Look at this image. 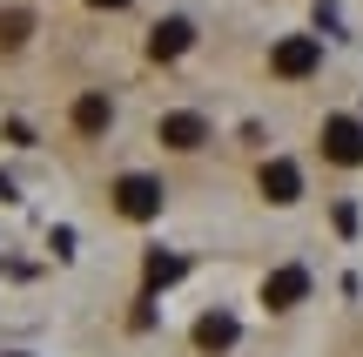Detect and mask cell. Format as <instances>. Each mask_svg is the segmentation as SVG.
<instances>
[{
  "label": "cell",
  "mask_w": 363,
  "mask_h": 357,
  "mask_svg": "<svg viewBox=\"0 0 363 357\" xmlns=\"http://www.w3.org/2000/svg\"><path fill=\"white\" fill-rule=\"evenodd\" d=\"M323 155L343 162V169H357V162H363V128H357L350 115H330L323 121Z\"/></svg>",
  "instance_id": "cell-2"
},
{
  "label": "cell",
  "mask_w": 363,
  "mask_h": 357,
  "mask_svg": "<svg viewBox=\"0 0 363 357\" xmlns=\"http://www.w3.org/2000/svg\"><path fill=\"white\" fill-rule=\"evenodd\" d=\"M262 196H269V202H296L303 196V175L289 169V162H262Z\"/></svg>",
  "instance_id": "cell-6"
},
{
  "label": "cell",
  "mask_w": 363,
  "mask_h": 357,
  "mask_svg": "<svg viewBox=\"0 0 363 357\" xmlns=\"http://www.w3.org/2000/svg\"><path fill=\"white\" fill-rule=\"evenodd\" d=\"M115 209L128 216V223H155L162 216V182L155 175H121L115 182Z\"/></svg>",
  "instance_id": "cell-1"
},
{
  "label": "cell",
  "mask_w": 363,
  "mask_h": 357,
  "mask_svg": "<svg viewBox=\"0 0 363 357\" xmlns=\"http://www.w3.org/2000/svg\"><path fill=\"white\" fill-rule=\"evenodd\" d=\"M94 7H101V13H108V7H128V0H94Z\"/></svg>",
  "instance_id": "cell-12"
},
{
  "label": "cell",
  "mask_w": 363,
  "mask_h": 357,
  "mask_svg": "<svg viewBox=\"0 0 363 357\" xmlns=\"http://www.w3.org/2000/svg\"><path fill=\"white\" fill-rule=\"evenodd\" d=\"M303 297H310V270H296V263L276 270V277L262 283V304H269V310H296Z\"/></svg>",
  "instance_id": "cell-3"
},
{
  "label": "cell",
  "mask_w": 363,
  "mask_h": 357,
  "mask_svg": "<svg viewBox=\"0 0 363 357\" xmlns=\"http://www.w3.org/2000/svg\"><path fill=\"white\" fill-rule=\"evenodd\" d=\"M269 67H276V75H283V81H303V75H316V40H283V48H276L269 54Z\"/></svg>",
  "instance_id": "cell-4"
},
{
  "label": "cell",
  "mask_w": 363,
  "mask_h": 357,
  "mask_svg": "<svg viewBox=\"0 0 363 357\" xmlns=\"http://www.w3.org/2000/svg\"><path fill=\"white\" fill-rule=\"evenodd\" d=\"M195 344H202V351H229V344H235V317H222V310H208V317L195 324Z\"/></svg>",
  "instance_id": "cell-9"
},
{
  "label": "cell",
  "mask_w": 363,
  "mask_h": 357,
  "mask_svg": "<svg viewBox=\"0 0 363 357\" xmlns=\"http://www.w3.org/2000/svg\"><path fill=\"white\" fill-rule=\"evenodd\" d=\"M189 40H195V27H189V21H162L155 34H148V54H155V61H175Z\"/></svg>",
  "instance_id": "cell-7"
},
{
  "label": "cell",
  "mask_w": 363,
  "mask_h": 357,
  "mask_svg": "<svg viewBox=\"0 0 363 357\" xmlns=\"http://www.w3.org/2000/svg\"><path fill=\"white\" fill-rule=\"evenodd\" d=\"M162 142H169V148H182V155H189V148H202L208 142V121L202 115H162Z\"/></svg>",
  "instance_id": "cell-5"
},
{
  "label": "cell",
  "mask_w": 363,
  "mask_h": 357,
  "mask_svg": "<svg viewBox=\"0 0 363 357\" xmlns=\"http://www.w3.org/2000/svg\"><path fill=\"white\" fill-rule=\"evenodd\" d=\"M108 121H115V108H108V94H81V101H74V128H81V135H101Z\"/></svg>",
  "instance_id": "cell-8"
},
{
  "label": "cell",
  "mask_w": 363,
  "mask_h": 357,
  "mask_svg": "<svg viewBox=\"0 0 363 357\" xmlns=\"http://www.w3.org/2000/svg\"><path fill=\"white\" fill-rule=\"evenodd\" d=\"M175 277H182V256H162V250L148 256V290H162V283H175Z\"/></svg>",
  "instance_id": "cell-11"
},
{
  "label": "cell",
  "mask_w": 363,
  "mask_h": 357,
  "mask_svg": "<svg viewBox=\"0 0 363 357\" xmlns=\"http://www.w3.org/2000/svg\"><path fill=\"white\" fill-rule=\"evenodd\" d=\"M27 34H34V21H27L21 7H7V13H0V48H21Z\"/></svg>",
  "instance_id": "cell-10"
}]
</instances>
